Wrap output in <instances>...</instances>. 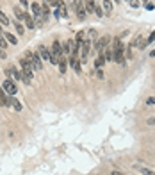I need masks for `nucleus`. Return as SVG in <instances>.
I'll return each instance as SVG.
<instances>
[{"instance_id":"nucleus-25","label":"nucleus","mask_w":155,"mask_h":175,"mask_svg":"<svg viewBox=\"0 0 155 175\" xmlns=\"http://www.w3.org/2000/svg\"><path fill=\"white\" fill-rule=\"evenodd\" d=\"M155 41V31L150 32V36H148V40H146V45H152Z\"/></svg>"},{"instance_id":"nucleus-5","label":"nucleus","mask_w":155,"mask_h":175,"mask_svg":"<svg viewBox=\"0 0 155 175\" xmlns=\"http://www.w3.org/2000/svg\"><path fill=\"white\" fill-rule=\"evenodd\" d=\"M73 9H75L77 16H79L80 20H84V18L87 16V11L84 9V0H73Z\"/></svg>"},{"instance_id":"nucleus-1","label":"nucleus","mask_w":155,"mask_h":175,"mask_svg":"<svg viewBox=\"0 0 155 175\" xmlns=\"http://www.w3.org/2000/svg\"><path fill=\"white\" fill-rule=\"evenodd\" d=\"M113 54H114V61L125 64V45L121 43L120 38H114L113 40Z\"/></svg>"},{"instance_id":"nucleus-28","label":"nucleus","mask_w":155,"mask_h":175,"mask_svg":"<svg viewBox=\"0 0 155 175\" xmlns=\"http://www.w3.org/2000/svg\"><path fill=\"white\" fill-rule=\"evenodd\" d=\"M96 75H98V79H103V70L102 68H96Z\"/></svg>"},{"instance_id":"nucleus-2","label":"nucleus","mask_w":155,"mask_h":175,"mask_svg":"<svg viewBox=\"0 0 155 175\" xmlns=\"http://www.w3.org/2000/svg\"><path fill=\"white\" fill-rule=\"evenodd\" d=\"M50 52H52V64H57L59 59L64 55V52H62V43H59L57 40H55V41L52 43Z\"/></svg>"},{"instance_id":"nucleus-24","label":"nucleus","mask_w":155,"mask_h":175,"mask_svg":"<svg viewBox=\"0 0 155 175\" xmlns=\"http://www.w3.org/2000/svg\"><path fill=\"white\" fill-rule=\"evenodd\" d=\"M103 55H105V61H114L113 48H111V50H105V52H103Z\"/></svg>"},{"instance_id":"nucleus-16","label":"nucleus","mask_w":155,"mask_h":175,"mask_svg":"<svg viewBox=\"0 0 155 175\" xmlns=\"http://www.w3.org/2000/svg\"><path fill=\"white\" fill-rule=\"evenodd\" d=\"M4 36H6V40L9 41V45H18V38H16L14 34H11V32H4Z\"/></svg>"},{"instance_id":"nucleus-15","label":"nucleus","mask_w":155,"mask_h":175,"mask_svg":"<svg viewBox=\"0 0 155 175\" xmlns=\"http://www.w3.org/2000/svg\"><path fill=\"white\" fill-rule=\"evenodd\" d=\"M25 25H27V29H36V21H34V16H31L29 13H27V18H25Z\"/></svg>"},{"instance_id":"nucleus-13","label":"nucleus","mask_w":155,"mask_h":175,"mask_svg":"<svg viewBox=\"0 0 155 175\" xmlns=\"http://www.w3.org/2000/svg\"><path fill=\"white\" fill-rule=\"evenodd\" d=\"M57 66H59V72L61 73H66V70H68V59H66V55H62L61 59H59Z\"/></svg>"},{"instance_id":"nucleus-31","label":"nucleus","mask_w":155,"mask_h":175,"mask_svg":"<svg viewBox=\"0 0 155 175\" xmlns=\"http://www.w3.org/2000/svg\"><path fill=\"white\" fill-rule=\"evenodd\" d=\"M89 36H91V38H96V31H94V29H89Z\"/></svg>"},{"instance_id":"nucleus-11","label":"nucleus","mask_w":155,"mask_h":175,"mask_svg":"<svg viewBox=\"0 0 155 175\" xmlns=\"http://www.w3.org/2000/svg\"><path fill=\"white\" fill-rule=\"evenodd\" d=\"M31 9H32V16H34V18H41L43 7L39 6V2H32V4H31Z\"/></svg>"},{"instance_id":"nucleus-30","label":"nucleus","mask_w":155,"mask_h":175,"mask_svg":"<svg viewBox=\"0 0 155 175\" xmlns=\"http://www.w3.org/2000/svg\"><path fill=\"white\" fill-rule=\"evenodd\" d=\"M130 6L132 7H139V0H130Z\"/></svg>"},{"instance_id":"nucleus-39","label":"nucleus","mask_w":155,"mask_h":175,"mask_svg":"<svg viewBox=\"0 0 155 175\" xmlns=\"http://www.w3.org/2000/svg\"><path fill=\"white\" fill-rule=\"evenodd\" d=\"M114 2H118V0H114Z\"/></svg>"},{"instance_id":"nucleus-7","label":"nucleus","mask_w":155,"mask_h":175,"mask_svg":"<svg viewBox=\"0 0 155 175\" xmlns=\"http://www.w3.org/2000/svg\"><path fill=\"white\" fill-rule=\"evenodd\" d=\"M32 64V68L36 70V72H41L43 70V61H41V55L39 54H36V52H32V57L29 59Z\"/></svg>"},{"instance_id":"nucleus-6","label":"nucleus","mask_w":155,"mask_h":175,"mask_svg":"<svg viewBox=\"0 0 155 175\" xmlns=\"http://www.w3.org/2000/svg\"><path fill=\"white\" fill-rule=\"evenodd\" d=\"M80 57H79V54H70V59H68V64L72 66L73 70L77 73H82V68H80Z\"/></svg>"},{"instance_id":"nucleus-36","label":"nucleus","mask_w":155,"mask_h":175,"mask_svg":"<svg viewBox=\"0 0 155 175\" xmlns=\"http://www.w3.org/2000/svg\"><path fill=\"white\" fill-rule=\"evenodd\" d=\"M113 175H123V173H120V172H113Z\"/></svg>"},{"instance_id":"nucleus-23","label":"nucleus","mask_w":155,"mask_h":175,"mask_svg":"<svg viewBox=\"0 0 155 175\" xmlns=\"http://www.w3.org/2000/svg\"><path fill=\"white\" fill-rule=\"evenodd\" d=\"M0 23H2V25H9V23H11V20L4 14V13H2V11H0Z\"/></svg>"},{"instance_id":"nucleus-32","label":"nucleus","mask_w":155,"mask_h":175,"mask_svg":"<svg viewBox=\"0 0 155 175\" xmlns=\"http://www.w3.org/2000/svg\"><path fill=\"white\" fill-rule=\"evenodd\" d=\"M18 2H20L23 7H29V2H27V0H18Z\"/></svg>"},{"instance_id":"nucleus-35","label":"nucleus","mask_w":155,"mask_h":175,"mask_svg":"<svg viewBox=\"0 0 155 175\" xmlns=\"http://www.w3.org/2000/svg\"><path fill=\"white\" fill-rule=\"evenodd\" d=\"M150 55H152V57H155V50H152V52H150Z\"/></svg>"},{"instance_id":"nucleus-33","label":"nucleus","mask_w":155,"mask_h":175,"mask_svg":"<svg viewBox=\"0 0 155 175\" xmlns=\"http://www.w3.org/2000/svg\"><path fill=\"white\" fill-rule=\"evenodd\" d=\"M0 59H6V52H4V48H0Z\"/></svg>"},{"instance_id":"nucleus-38","label":"nucleus","mask_w":155,"mask_h":175,"mask_svg":"<svg viewBox=\"0 0 155 175\" xmlns=\"http://www.w3.org/2000/svg\"><path fill=\"white\" fill-rule=\"evenodd\" d=\"M43 2H48V0H43Z\"/></svg>"},{"instance_id":"nucleus-29","label":"nucleus","mask_w":155,"mask_h":175,"mask_svg":"<svg viewBox=\"0 0 155 175\" xmlns=\"http://www.w3.org/2000/svg\"><path fill=\"white\" fill-rule=\"evenodd\" d=\"M146 104H148V105H155V97H150V98L146 100Z\"/></svg>"},{"instance_id":"nucleus-22","label":"nucleus","mask_w":155,"mask_h":175,"mask_svg":"<svg viewBox=\"0 0 155 175\" xmlns=\"http://www.w3.org/2000/svg\"><path fill=\"white\" fill-rule=\"evenodd\" d=\"M7 47H9V41L6 40V36H4V34H0V48H4V50H6Z\"/></svg>"},{"instance_id":"nucleus-21","label":"nucleus","mask_w":155,"mask_h":175,"mask_svg":"<svg viewBox=\"0 0 155 175\" xmlns=\"http://www.w3.org/2000/svg\"><path fill=\"white\" fill-rule=\"evenodd\" d=\"M86 7L89 13H94V7H96V4H94V0H86Z\"/></svg>"},{"instance_id":"nucleus-10","label":"nucleus","mask_w":155,"mask_h":175,"mask_svg":"<svg viewBox=\"0 0 155 175\" xmlns=\"http://www.w3.org/2000/svg\"><path fill=\"white\" fill-rule=\"evenodd\" d=\"M0 105H6V107L11 105V97H7V93L2 86H0Z\"/></svg>"},{"instance_id":"nucleus-14","label":"nucleus","mask_w":155,"mask_h":175,"mask_svg":"<svg viewBox=\"0 0 155 175\" xmlns=\"http://www.w3.org/2000/svg\"><path fill=\"white\" fill-rule=\"evenodd\" d=\"M103 64H105V55H103V52H100V54L96 55V59H94V66H96V68H102Z\"/></svg>"},{"instance_id":"nucleus-12","label":"nucleus","mask_w":155,"mask_h":175,"mask_svg":"<svg viewBox=\"0 0 155 175\" xmlns=\"http://www.w3.org/2000/svg\"><path fill=\"white\" fill-rule=\"evenodd\" d=\"M73 45H75V41H73V40H68V41H64V43H62V52H64V55L72 54Z\"/></svg>"},{"instance_id":"nucleus-4","label":"nucleus","mask_w":155,"mask_h":175,"mask_svg":"<svg viewBox=\"0 0 155 175\" xmlns=\"http://www.w3.org/2000/svg\"><path fill=\"white\" fill-rule=\"evenodd\" d=\"M2 88H4V89H6V93H7V95H11V97H14V95H16V91H18L16 82H14L13 79H6V81L2 82Z\"/></svg>"},{"instance_id":"nucleus-20","label":"nucleus","mask_w":155,"mask_h":175,"mask_svg":"<svg viewBox=\"0 0 155 175\" xmlns=\"http://www.w3.org/2000/svg\"><path fill=\"white\" fill-rule=\"evenodd\" d=\"M11 105H14V111H21V104H20V100H16L14 97H11Z\"/></svg>"},{"instance_id":"nucleus-27","label":"nucleus","mask_w":155,"mask_h":175,"mask_svg":"<svg viewBox=\"0 0 155 175\" xmlns=\"http://www.w3.org/2000/svg\"><path fill=\"white\" fill-rule=\"evenodd\" d=\"M94 14H96V16H98V18H102L103 11H102V7H100V6H96V7H94Z\"/></svg>"},{"instance_id":"nucleus-9","label":"nucleus","mask_w":155,"mask_h":175,"mask_svg":"<svg viewBox=\"0 0 155 175\" xmlns=\"http://www.w3.org/2000/svg\"><path fill=\"white\" fill-rule=\"evenodd\" d=\"M38 54L41 55V59H45V61L52 63V52L48 50L45 45H39V47H38Z\"/></svg>"},{"instance_id":"nucleus-26","label":"nucleus","mask_w":155,"mask_h":175,"mask_svg":"<svg viewBox=\"0 0 155 175\" xmlns=\"http://www.w3.org/2000/svg\"><path fill=\"white\" fill-rule=\"evenodd\" d=\"M141 173H145V175H155L153 170H148V168H145V166H141Z\"/></svg>"},{"instance_id":"nucleus-8","label":"nucleus","mask_w":155,"mask_h":175,"mask_svg":"<svg viewBox=\"0 0 155 175\" xmlns=\"http://www.w3.org/2000/svg\"><path fill=\"white\" fill-rule=\"evenodd\" d=\"M6 77L7 79H16V81H21V72L16 70V66H9L6 68Z\"/></svg>"},{"instance_id":"nucleus-19","label":"nucleus","mask_w":155,"mask_h":175,"mask_svg":"<svg viewBox=\"0 0 155 175\" xmlns=\"http://www.w3.org/2000/svg\"><path fill=\"white\" fill-rule=\"evenodd\" d=\"M13 23H14V29H16V32H18L20 36H21V34H25V27L21 25L20 21H18V20H14V21H13Z\"/></svg>"},{"instance_id":"nucleus-34","label":"nucleus","mask_w":155,"mask_h":175,"mask_svg":"<svg viewBox=\"0 0 155 175\" xmlns=\"http://www.w3.org/2000/svg\"><path fill=\"white\" fill-rule=\"evenodd\" d=\"M148 124H150V125H153V124H155V118H150V120H148Z\"/></svg>"},{"instance_id":"nucleus-18","label":"nucleus","mask_w":155,"mask_h":175,"mask_svg":"<svg viewBox=\"0 0 155 175\" xmlns=\"http://www.w3.org/2000/svg\"><path fill=\"white\" fill-rule=\"evenodd\" d=\"M103 9H105V14L109 16L113 13V2L111 0H103Z\"/></svg>"},{"instance_id":"nucleus-3","label":"nucleus","mask_w":155,"mask_h":175,"mask_svg":"<svg viewBox=\"0 0 155 175\" xmlns=\"http://www.w3.org/2000/svg\"><path fill=\"white\" fill-rule=\"evenodd\" d=\"M109 43H111V36H109V34H105V36H102V38H96V40H94L93 47H94V50L100 54V52H103L105 48H107V45H109Z\"/></svg>"},{"instance_id":"nucleus-17","label":"nucleus","mask_w":155,"mask_h":175,"mask_svg":"<svg viewBox=\"0 0 155 175\" xmlns=\"http://www.w3.org/2000/svg\"><path fill=\"white\" fill-rule=\"evenodd\" d=\"M84 40H86V32H84V31H79V32H77V36H75V43L82 47Z\"/></svg>"},{"instance_id":"nucleus-37","label":"nucleus","mask_w":155,"mask_h":175,"mask_svg":"<svg viewBox=\"0 0 155 175\" xmlns=\"http://www.w3.org/2000/svg\"><path fill=\"white\" fill-rule=\"evenodd\" d=\"M0 34H4V31H2V23H0Z\"/></svg>"}]
</instances>
